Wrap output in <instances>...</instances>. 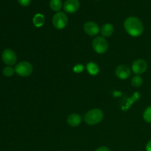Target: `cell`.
Segmentation results:
<instances>
[{"mask_svg":"<svg viewBox=\"0 0 151 151\" xmlns=\"http://www.w3.org/2000/svg\"><path fill=\"white\" fill-rule=\"evenodd\" d=\"M124 27L128 34L133 37L139 36L142 34L144 30V27L141 20L134 16L128 17L125 19L124 22Z\"/></svg>","mask_w":151,"mask_h":151,"instance_id":"6da1fadb","label":"cell"},{"mask_svg":"<svg viewBox=\"0 0 151 151\" xmlns=\"http://www.w3.org/2000/svg\"><path fill=\"white\" fill-rule=\"evenodd\" d=\"M103 119V112L99 109H94L86 114L84 120L88 125H94L100 123Z\"/></svg>","mask_w":151,"mask_h":151,"instance_id":"7a4b0ae2","label":"cell"},{"mask_svg":"<svg viewBox=\"0 0 151 151\" xmlns=\"http://www.w3.org/2000/svg\"><path fill=\"white\" fill-rule=\"evenodd\" d=\"M33 67L29 62L22 61L18 63L15 67V72L21 77H28L32 74Z\"/></svg>","mask_w":151,"mask_h":151,"instance_id":"3957f363","label":"cell"},{"mask_svg":"<svg viewBox=\"0 0 151 151\" xmlns=\"http://www.w3.org/2000/svg\"><path fill=\"white\" fill-rule=\"evenodd\" d=\"M69 19L67 16L63 12H58L52 17V24L56 29H62L66 27Z\"/></svg>","mask_w":151,"mask_h":151,"instance_id":"277c9868","label":"cell"},{"mask_svg":"<svg viewBox=\"0 0 151 151\" xmlns=\"http://www.w3.org/2000/svg\"><path fill=\"white\" fill-rule=\"evenodd\" d=\"M92 48L98 54H103L109 49V44L104 37H97L92 41Z\"/></svg>","mask_w":151,"mask_h":151,"instance_id":"5b68a950","label":"cell"},{"mask_svg":"<svg viewBox=\"0 0 151 151\" xmlns=\"http://www.w3.org/2000/svg\"><path fill=\"white\" fill-rule=\"evenodd\" d=\"M1 58H2L4 63L8 66L14 65L17 61V56H16V53L14 52V51L10 50V49H7V50L3 51L2 55H1Z\"/></svg>","mask_w":151,"mask_h":151,"instance_id":"8992f818","label":"cell"},{"mask_svg":"<svg viewBox=\"0 0 151 151\" xmlns=\"http://www.w3.org/2000/svg\"><path fill=\"white\" fill-rule=\"evenodd\" d=\"M131 69L134 73L136 75H141L145 72L147 69V63L145 60L142 59H137L133 63Z\"/></svg>","mask_w":151,"mask_h":151,"instance_id":"52a82bcc","label":"cell"},{"mask_svg":"<svg viewBox=\"0 0 151 151\" xmlns=\"http://www.w3.org/2000/svg\"><path fill=\"white\" fill-rule=\"evenodd\" d=\"M83 29L86 33L88 34L90 36H95L100 32V27L97 24L94 22H86L83 26Z\"/></svg>","mask_w":151,"mask_h":151,"instance_id":"ba28073f","label":"cell"},{"mask_svg":"<svg viewBox=\"0 0 151 151\" xmlns=\"http://www.w3.org/2000/svg\"><path fill=\"white\" fill-rule=\"evenodd\" d=\"M115 74L116 77L119 78V79L125 80L129 78L131 75V69L126 65H119L117 66L115 70Z\"/></svg>","mask_w":151,"mask_h":151,"instance_id":"9c48e42d","label":"cell"},{"mask_svg":"<svg viewBox=\"0 0 151 151\" xmlns=\"http://www.w3.org/2000/svg\"><path fill=\"white\" fill-rule=\"evenodd\" d=\"M80 2L78 0H66L63 4V9L68 13H73L79 9Z\"/></svg>","mask_w":151,"mask_h":151,"instance_id":"30bf717a","label":"cell"},{"mask_svg":"<svg viewBox=\"0 0 151 151\" xmlns=\"http://www.w3.org/2000/svg\"><path fill=\"white\" fill-rule=\"evenodd\" d=\"M82 122V117L78 114H72L67 118V123L72 127H77Z\"/></svg>","mask_w":151,"mask_h":151,"instance_id":"8fae6325","label":"cell"},{"mask_svg":"<svg viewBox=\"0 0 151 151\" xmlns=\"http://www.w3.org/2000/svg\"><path fill=\"white\" fill-rule=\"evenodd\" d=\"M103 37H110L111 36L114 32V27L111 24H105L101 27L100 30Z\"/></svg>","mask_w":151,"mask_h":151,"instance_id":"7c38bea8","label":"cell"},{"mask_svg":"<svg viewBox=\"0 0 151 151\" xmlns=\"http://www.w3.org/2000/svg\"><path fill=\"white\" fill-rule=\"evenodd\" d=\"M86 67L88 73L91 75H93V76L97 75L100 72V68H99L98 65L96 63H94V62H89L87 64Z\"/></svg>","mask_w":151,"mask_h":151,"instance_id":"4fadbf2b","label":"cell"},{"mask_svg":"<svg viewBox=\"0 0 151 151\" xmlns=\"http://www.w3.org/2000/svg\"><path fill=\"white\" fill-rule=\"evenodd\" d=\"M32 22L33 24L37 27H40L44 25V22H45V18H44V15L41 14V13H37L32 19Z\"/></svg>","mask_w":151,"mask_h":151,"instance_id":"5bb4252c","label":"cell"},{"mask_svg":"<svg viewBox=\"0 0 151 151\" xmlns=\"http://www.w3.org/2000/svg\"><path fill=\"white\" fill-rule=\"evenodd\" d=\"M50 6L53 11L59 12V10L63 7V3L61 0H50Z\"/></svg>","mask_w":151,"mask_h":151,"instance_id":"9a60e30c","label":"cell"},{"mask_svg":"<svg viewBox=\"0 0 151 151\" xmlns=\"http://www.w3.org/2000/svg\"><path fill=\"white\" fill-rule=\"evenodd\" d=\"M143 80L139 75H136L131 79V84L134 87H139L142 84Z\"/></svg>","mask_w":151,"mask_h":151,"instance_id":"2e32d148","label":"cell"},{"mask_svg":"<svg viewBox=\"0 0 151 151\" xmlns=\"http://www.w3.org/2000/svg\"><path fill=\"white\" fill-rule=\"evenodd\" d=\"M143 118L147 122L151 123V106L147 108L143 114Z\"/></svg>","mask_w":151,"mask_h":151,"instance_id":"e0dca14e","label":"cell"},{"mask_svg":"<svg viewBox=\"0 0 151 151\" xmlns=\"http://www.w3.org/2000/svg\"><path fill=\"white\" fill-rule=\"evenodd\" d=\"M15 72V69L11 66H7L3 69V75L5 77H12Z\"/></svg>","mask_w":151,"mask_h":151,"instance_id":"ac0fdd59","label":"cell"},{"mask_svg":"<svg viewBox=\"0 0 151 151\" xmlns=\"http://www.w3.org/2000/svg\"><path fill=\"white\" fill-rule=\"evenodd\" d=\"M83 66L81 64L77 65V66H75V68H74V72H77V73H80V72H83Z\"/></svg>","mask_w":151,"mask_h":151,"instance_id":"d6986e66","label":"cell"},{"mask_svg":"<svg viewBox=\"0 0 151 151\" xmlns=\"http://www.w3.org/2000/svg\"><path fill=\"white\" fill-rule=\"evenodd\" d=\"M18 1H19V4H20L21 5L24 6V7L29 5L31 2V0H18Z\"/></svg>","mask_w":151,"mask_h":151,"instance_id":"ffe728a7","label":"cell"},{"mask_svg":"<svg viewBox=\"0 0 151 151\" xmlns=\"http://www.w3.org/2000/svg\"><path fill=\"white\" fill-rule=\"evenodd\" d=\"M95 151H110V150L106 147H100L97 148Z\"/></svg>","mask_w":151,"mask_h":151,"instance_id":"44dd1931","label":"cell"},{"mask_svg":"<svg viewBox=\"0 0 151 151\" xmlns=\"http://www.w3.org/2000/svg\"><path fill=\"white\" fill-rule=\"evenodd\" d=\"M146 151H151V140L148 142L146 145Z\"/></svg>","mask_w":151,"mask_h":151,"instance_id":"7402d4cb","label":"cell"}]
</instances>
